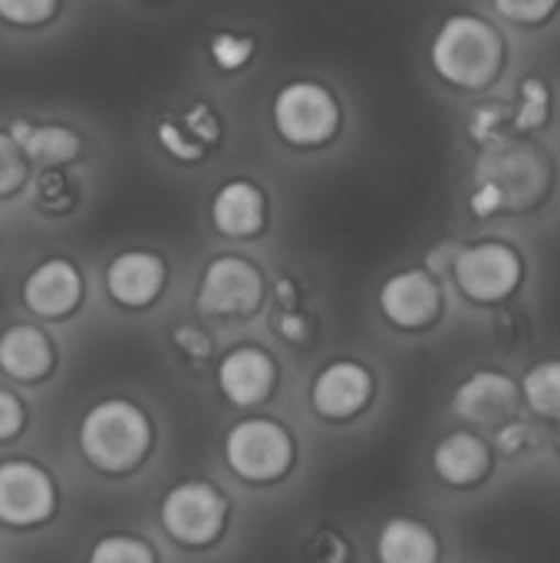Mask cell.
Returning a JSON list of instances; mask_svg holds the SVG:
<instances>
[{"label": "cell", "instance_id": "ba28073f", "mask_svg": "<svg viewBox=\"0 0 560 563\" xmlns=\"http://www.w3.org/2000/svg\"><path fill=\"white\" fill-rule=\"evenodd\" d=\"M53 508H56V488L40 465L26 459L0 462V525L33 528L46 521Z\"/></svg>", "mask_w": 560, "mask_h": 563}, {"label": "cell", "instance_id": "30bf717a", "mask_svg": "<svg viewBox=\"0 0 560 563\" xmlns=\"http://www.w3.org/2000/svg\"><path fill=\"white\" fill-rule=\"evenodd\" d=\"M518 409V386L505 373H472L452 399V412L472 426H502Z\"/></svg>", "mask_w": 560, "mask_h": 563}, {"label": "cell", "instance_id": "7c38bea8", "mask_svg": "<svg viewBox=\"0 0 560 563\" xmlns=\"http://www.w3.org/2000/svg\"><path fill=\"white\" fill-rule=\"evenodd\" d=\"M79 297H83L79 271L63 257H50V261L36 264L30 271V277L23 280L26 310L36 317H46V320L66 317L69 310H76Z\"/></svg>", "mask_w": 560, "mask_h": 563}, {"label": "cell", "instance_id": "ac0fdd59", "mask_svg": "<svg viewBox=\"0 0 560 563\" xmlns=\"http://www.w3.org/2000/svg\"><path fill=\"white\" fill-rule=\"evenodd\" d=\"M376 554L380 563H436L439 544L426 525L413 518H393L376 538Z\"/></svg>", "mask_w": 560, "mask_h": 563}, {"label": "cell", "instance_id": "7402d4cb", "mask_svg": "<svg viewBox=\"0 0 560 563\" xmlns=\"http://www.w3.org/2000/svg\"><path fill=\"white\" fill-rule=\"evenodd\" d=\"M548 102H551V92L548 86L538 79V76H528L521 82V92H518V112H515V129L528 132V129H538L545 119H548Z\"/></svg>", "mask_w": 560, "mask_h": 563}, {"label": "cell", "instance_id": "d6a6232c", "mask_svg": "<svg viewBox=\"0 0 560 563\" xmlns=\"http://www.w3.org/2000/svg\"><path fill=\"white\" fill-rule=\"evenodd\" d=\"M310 554H314V563H343L347 558H350L347 544H343L337 534H330V531H323V534H317V538H314Z\"/></svg>", "mask_w": 560, "mask_h": 563}, {"label": "cell", "instance_id": "6da1fadb", "mask_svg": "<svg viewBox=\"0 0 560 563\" xmlns=\"http://www.w3.org/2000/svg\"><path fill=\"white\" fill-rule=\"evenodd\" d=\"M152 445L149 416L129 399H102L79 422V449L86 462L106 475L135 468Z\"/></svg>", "mask_w": 560, "mask_h": 563}, {"label": "cell", "instance_id": "52a82bcc", "mask_svg": "<svg viewBox=\"0 0 560 563\" xmlns=\"http://www.w3.org/2000/svg\"><path fill=\"white\" fill-rule=\"evenodd\" d=\"M452 274L465 297L479 303H492L515 290L521 277V261L508 244L485 241V244L462 247L452 261Z\"/></svg>", "mask_w": 560, "mask_h": 563}, {"label": "cell", "instance_id": "cb8c5ba5", "mask_svg": "<svg viewBox=\"0 0 560 563\" xmlns=\"http://www.w3.org/2000/svg\"><path fill=\"white\" fill-rule=\"evenodd\" d=\"M59 0H0V16L17 26H33L53 16Z\"/></svg>", "mask_w": 560, "mask_h": 563}, {"label": "cell", "instance_id": "f1b7e54d", "mask_svg": "<svg viewBox=\"0 0 560 563\" xmlns=\"http://www.w3.org/2000/svg\"><path fill=\"white\" fill-rule=\"evenodd\" d=\"M182 129H185L188 135H195L201 148H205L208 142H218V115H215L208 106H201V102H198V106H191V109L185 112Z\"/></svg>", "mask_w": 560, "mask_h": 563}, {"label": "cell", "instance_id": "1f68e13d", "mask_svg": "<svg viewBox=\"0 0 560 563\" xmlns=\"http://www.w3.org/2000/svg\"><path fill=\"white\" fill-rule=\"evenodd\" d=\"M469 205H472V211H475L479 218H488V214H495L498 208H505V188H502L498 181H482V185L472 191Z\"/></svg>", "mask_w": 560, "mask_h": 563}, {"label": "cell", "instance_id": "d4e9b609", "mask_svg": "<svg viewBox=\"0 0 560 563\" xmlns=\"http://www.w3.org/2000/svg\"><path fill=\"white\" fill-rule=\"evenodd\" d=\"M26 178V158L10 135L0 132V195H10Z\"/></svg>", "mask_w": 560, "mask_h": 563}, {"label": "cell", "instance_id": "44dd1931", "mask_svg": "<svg viewBox=\"0 0 560 563\" xmlns=\"http://www.w3.org/2000/svg\"><path fill=\"white\" fill-rule=\"evenodd\" d=\"M86 563H155V554L145 541L139 538H129V534H106L99 538L89 554Z\"/></svg>", "mask_w": 560, "mask_h": 563}, {"label": "cell", "instance_id": "ffe728a7", "mask_svg": "<svg viewBox=\"0 0 560 563\" xmlns=\"http://www.w3.org/2000/svg\"><path fill=\"white\" fill-rule=\"evenodd\" d=\"M525 402L545 419H560V363H538L521 379Z\"/></svg>", "mask_w": 560, "mask_h": 563}, {"label": "cell", "instance_id": "9c48e42d", "mask_svg": "<svg viewBox=\"0 0 560 563\" xmlns=\"http://www.w3.org/2000/svg\"><path fill=\"white\" fill-rule=\"evenodd\" d=\"M373 396V376L353 360H337L323 366L310 386V402L323 419H350Z\"/></svg>", "mask_w": 560, "mask_h": 563}, {"label": "cell", "instance_id": "836d02e7", "mask_svg": "<svg viewBox=\"0 0 560 563\" xmlns=\"http://www.w3.org/2000/svg\"><path fill=\"white\" fill-rule=\"evenodd\" d=\"M277 336L287 340V343H304L310 336V320L297 310H284L277 317Z\"/></svg>", "mask_w": 560, "mask_h": 563}, {"label": "cell", "instance_id": "8992f818", "mask_svg": "<svg viewBox=\"0 0 560 563\" xmlns=\"http://www.w3.org/2000/svg\"><path fill=\"white\" fill-rule=\"evenodd\" d=\"M264 280L244 257H215L198 280V310L205 317H248L257 310Z\"/></svg>", "mask_w": 560, "mask_h": 563}, {"label": "cell", "instance_id": "e0dca14e", "mask_svg": "<svg viewBox=\"0 0 560 563\" xmlns=\"http://www.w3.org/2000/svg\"><path fill=\"white\" fill-rule=\"evenodd\" d=\"M436 475L449 485H472L485 475L488 468V449L479 435L472 432H455L442 439L432 452Z\"/></svg>", "mask_w": 560, "mask_h": 563}, {"label": "cell", "instance_id": "7a4b0ae2", "mask_svg": "<svg viewBox=\"0 0 560 563\" xmlns=\"http://www.w3.org/2000/svg\"><path fill=\"white\" fill-rule=\"evenodd\" d=\"M502 36L492 23L472 13L449 16L432 40L436 73L462 89H482L495 79L502 66Z\"/></svg>", "mask_w": 560, "mask_h": 563}, {"label": "cell", "instance_id": "2e32d148", "mask_svg": "<svg viewBox=\"0 0 560 563\" xmlns=\"http://www.w3.org/2000/svg\"><path fill=\"white\" fill-rule=\"evenodd\" d=\"M211 221L228 238H251L264 228V195L251 181H228L211 201Z\"/></svg>", "mask_w": 560, "mask_h": 563}, {"label": "cell", "instance_id": "83f0119b", "mask_svg": "<svg viewBox=\"0 0 560 563\" xmlns=\"http://www.w3.org/2000/svg\"><path fill=\"white\" fill-rule=\"evenodd\" d=\"M495 7H498V13L508 16V20L538 23V20H545V16L558 7V0H495Z\"/></svg>", "mask_w": 560, "mask_h": 563}, {"label": "cell", "instance_id": "9a60e30c", "mask_svg": "<svg viewBox=\"0 0 560 563\" xmlns=\"http://www.w3.org/2000/svg\"><path fill=\"white\" fill-rule=\"evenodd\" d=\"M53 346L36 327H10L0 333V369L20 383H36L53 369Z\"/></svg>", "mask_w": 560, "mask_h": 563}, {"label": "cell", "instance_id": "4316f807", "mask_svg": "<svg viewBox=\"0 0 560 563\" xmlns=\"http://www.w3.org/2000/svg\"><path fill=\"white\" fill-rule=\"evenodd\" d=\"M158 142L175 155V158H182V162H195V158H201V145L198 142H191V135L182 129V125H175V122H158Z\"/></svg>", "mask_w": 560, "mask_h": 563}, {"label": "cell", "instance_id": "d6986e66", "mask_svg": "<svg viewBox=\"0 0 560 563\" xmlns=\"http://www.w3.org/2000/svg\"><path fill=\"white\" fill-rule=\"evenodd\" d=\"M10 139L17 142L23 158L36 165H63L79 152V139L63 125H30L17 119L10 125Z\"/></svg>", "mask_w": 560, "mask_h": 563}, {"label": "cell", "instance_id": "d590c367", "mask_svg": "<svg viewBox=\"0 0 560 563\" xmlns=\"http://www.w3.org/2000/svg\"><path fill=\"white\" fill-rule=\"evenodd\" d=\"M558 445H560V439H558Z\"/></svg>", "mask_w": 560, "mask_h": 563}, {"label": "cell", "instance_id": "5b68a950", "mask_svg": "<svg viewBox=\"0 0 560 563\" xmlns=\"http://www.w3.org/2000/svg\"><path fill=\"white\" fill-rule=\"evenodd\" d=\"M333 96L317 82H287L274 96V125L290 145H320L337 132Z\"/></svg>", "mask_w": 560, "mask_h": 563}, {"label": "cell", "instance_id": "e575fe53", "mask_svg": "<svg viewBox=\"0 0 560 563\" xmlns=\"http://www.w3.org/2000/svg\"><path fill=\"white\" fill-rule=\"evenodd\" d=\"M498 122H502V112L492 109V106H482V109L472 112V135H475L479 142H488V139L495 135Z\"/></svg>", "mask_w": 560, "mask_h": 563}, {"label": "cell", "instance_id": "f546056e", "mask_svg": "<svg viewBox=\"0 0 560 563\" xmlns=\"http://www.w3.org/2000/svg\"><path fill=\"white\" fill-rule=\"evenodd\" d=\"M23 402L10 393V389H3L0 386V442H10V439H17L20 435V429H23Z\"/></svg>", "mask_w": 560, "mask_h": 563}, {"label": "cell", "instance_id": "3957f363", "mask_svg": "<svg viewBox=\"0 0 560 563\" xmlns=\"http://www.w3.org/2000/svg\"><path fill=\"white\" fill-rule=\"evenodd\" d=\"M224 462L244 482H274L294 462V442L274 419H241L224 435Z\"/></svg>", "mask_w": 560, "mask_h": 563}, {"label": "cell", "instance_id": "484cf974", "mask_svg": "<svg viewBox=\"0 0 560 563\" xmlns=\"http://www.w3.org/2000/svg\"><path fill=\"white\" fill-rule=\"evenodd\" d=\"M172 343H175V350H178L185 360L201 363V360H208V356H211V336H208L201 327L178 323V327L172 330Z\"/></svg>", "mask_w": 560, "mask_h": 563}, {"label": "cell", "instance_id": "4dcf8cb0", "mask_svg": "<svg viewBox=\"0 0 560 563\" xmlns=\"http://www.w3.org/2000/svg\"><path fill=\"white\" fill-rule=\"evenodd\" d=\"M535 429L531 426H525V422H508V426H502V432H498V449L505 452V455H521V452H528L531 445H535Z\"/></svg>", "mask_w": 560, "mask_h": 563}, {"label": "cell", "instance_id": "603a6c76", "mask_svg": "<svg viewBox=\"0 0 560 563\" xmlns=\"http://www.w3.org/2000/svg\"><path fill=\"white\" fill-rule=\"evenodd\" d=\"M251 53H254V40H248V36H234V33H218V36H211V59H215L224 73L244 66V63L251 59Z\"/></svg>", "mask_w": 560, "mask_h": 563}, {"label": "cell", "instance_id": "5bb4252c", "mask_svg": "<svg viewBox=\"0 0 560 563\" xmlns=\"http://www.w3.org/2000/svg\"><path fill=\"white\" fill-rule=\"evenodd\" d=\"M165 287V264L149 251H125L106 267V290L122 307H149Z\"/></svg>", "mask_w": 560, "mask_h": 563}, {"label": "cell", "instance_id": "277c9868", "mask_svg": "<svg viewBox=\"0 0 560 563\" xmlns=\"http://www.w3.org/2000/svg\"><path fill=\"white\" fill-rule=\"evenodd\" d=\"M224 515L228 505L221 492L211 488L208 482H178L175 488H168L158 508L162 528L168 531V538H175L185 548L211 544L221 534Z\"/></svg>", "mask_w": 560, "mask_h": 563}, {"label": "cell", "instance_id": "4fadbf2b", "mask_svg": "<svg viewBox=\"0 0 560 563\" xmlns=\"http://www.w3.org/2000/svg\"><path fill=\"white\" fill-rule=\"evenodd\" d=\"M218 389L231 406H257L274 389V360L257 346H234L218 363Z\"/></svg>", "mask_w": 560, "mask_h": 563}, {"label": "cell", "instance_id": "8fae6325", "mask_svg": "<svg viewBox=\"0 0 560 563\" xmlns=\"http://www.w3.org/2000/svg\"><path fill=\"white\" fill-rule=\"evenodd\" d=\"M439 300H442L439 284L426 271L393 274L380 290V307H383L386 320L403 330L426 327L439 313Z\"/></svg>", "mask_w": 560, "mask_h": 563}]
</instances>
